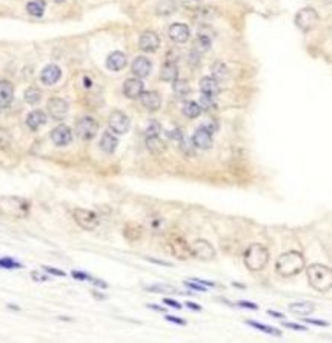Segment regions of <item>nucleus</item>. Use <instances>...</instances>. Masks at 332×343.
I'll return each instance as SVG.
<instances>
[{"label":"nucleus","instance_id":"1","mask_svg":"<svg viewBox=\"0 0 332 343\" xmlns=\"http://www.w3.org/2000/svg\"><path fill=\"white\" fill-rule=\"evenodd\" d=\"M305 269V257L297 253V251H289L284 253L277 259L276 272L281 277H292Z\"/></svg>","mask_w":332,"mask_h":343},{"label":"nucleus","instance_id":"2","mask_svg":"<svg viewBox=\"0 0 332 343\" xmlns=\"http://www.w3.org/2000/svg\"><path fill=\"white\" fill-rule=\"evenodd\" d=\"M309 285L318 292L332 290V269L326 265L314 264L306 269Z\"/></svg>","mask_w":332,"mask_h":343},{"label":"nucleus","instance_id":"3","mask_svg":"<svg viewBox=\"0 0 332 343\" xmlns=\"http://www.w3.org/2000/svg\"><path fill=\"white\" fill-rule=\"evenodd\" d=\"M245 265L249 271H261L268 265L269 260V251L260 245V243H253L251 246H248V249L245 251Z\"/></svg>","mask_w":332,"mask_h":343},{"label":"nucleus","instance_id":"4","mask_svg":"<svg viewBox=\"0 0 332 343\" xmlns=\"http://www.w3.org/2000/svg\"><path fill=\"white\" fill-rule=\"evenodd\" d=\"M168 245L171 249V254L179 260H189L191 257H194L191 245L180 236H171L168 240Z\"/></svg>","mask_w":332,"mask_h":343},{"label":"nucleus","instance_id":"5","mask_svg":"<svg viewBox=\"0 0 332 343\" xmlns=\"http://www.w3.org/2000/svg\"><path fill=\"white\" fill-rule=\"evenodd\" d=\"M318 24V13L314 8H302L299 13L295 14V25L303 32L311 31Z\"/></svg>","mask_w":332,"mask_h":343},{"label":"nucleus","instance_id":"6","mask_svg":"<svg viewBox=\"0 0 332 343\" xmlns=\"http://www.w3.org/2000/svg\"><path fill=\"white\" fill-rule=\"evenodd\" d=\"M73 217H74V222L86 231H94L100 223L99 215L94 211H89V210H82V208L74 210Z\"/></svg>","mask_w":332,"mask_h":343},{"label":"nucleus","instance_id":"7","mask_svg":"<svg viewBox=\"0 0 332 343\" xmlns=\"http://www.w3.org/2000/svg\"><path fill=\"white\" fill-rule=\"evenodd\" d=\"M99 131V123L93 117H82L77 122V134L80 139L83 140H91L94 139L96 134Z\"/></svg>","mask_w":332,"mask_h":343},{"label":"nucleus","instance_id":"8","mask_svg":"<svg viewBox=\"0 0 332 343\" xmlns=\"http://www.w3.org/2000/svg\"><path fill=\"white\" fill-rule=\"evenodd\" d=\"M191 249H192V256L199 260L208 262V260L215 259V248L203 238L196 240V242L191 245Z\"/></svg>","mask_w":332,"mask_h":343},{"label":"nucleus","instance_id":"9","mask_svg":"<svg viewBox=\"0 0 332 343\" xmlns=\"http://www.w3.org/2000/svg\"><path fill=\"white\" fill-rule=\"evenodd\" d=\"M109 128L114 134H125L129 131L131 127V120L127 114H123L120 111H114L109 116Z\"/></svg>","mask_w":332,"mask_h":343},{"label":"nucleus","instance_id":"10","mask_svg":"<svg viewBox=\"0 0 332 343\" xmlns=\"http://www.w3.org/2000/svg\"><path fill=\"white\" fill-rule=\"evenodd\" d=\"M51 140L55 146H66L73 140V132L66 125H59L51 131Z\"/></svg>","mask_w":332,"mask_h":343},{"label":"nucleus","instance_id":"11","mask_svg":"<svg viewBox=\"0 0 332 343\" xmlns=\"http://www.w3.org/2000/svg\"><path fill=\"white\" fill-rule=\"evenodd\" d=\"M48 112H50V116L55 120H62L66 117V114H68V104L60 99V97H52L50 99L48 102Z\"/></svg>","mask_w":332,"mask_h":343},{"label":"nucleus","instance_id":"12","mask_svg":"<svg viewBox=\"0 0 332 343\" xmlns=\"http://www.w3.org/2000/svg\"><path fill=\"white\" fill-rule=\"evenodd\" d=\"M139 47L145 53H154L160 47V37L154 31H145L140 36Z\"/></svg>","mask_w":332,"mask_h":343},{"label":"nucleus","instance_id":"13","mask_svg":"<svg viewBox=\"0 0 332 343\" xmlns=\"http://www.w3.org/2000/svg\"><path fill=\"white\" fill-rule=\"evenodd\" d=\"M143 82L139 77H132L128 79L127 82L123 83V94L127 96L128 99H139L143 93Z\"/></svg>","mask_w":332,"mask_h":343},{"label":"nucleus","instance_id":"14","mask_svg":"<svg viewBox=\"0 0 332 343\" xmlns=\"http://www.w3.org/2000/svg\"><path fill=\"white\" fill-rule=\"evenodd\" d=\"M191 140L194 145H196V148H199V150H209V148L212 146V132L202 127L194 132Z\"/></svg>","mask_w":332,"mask_h":343},{"label":"nucleus","instance_id":"15","mask_svg":"<svg viewBox=\"0 0 332 343\" xmlns=\"http://www.w3.org/2000/svg\"><path fill=\"white\" fill-rule=\"evenodd\" d=\"M169 39L176 42V43H186L189 40V28L185 24H173L169 26Z\"/></svg>","mask_w":332,"mask_h":343},{"label":"nucleus","instance_id":"16","mask_svg":"<svg viewBox=\"0 0 332 343\" xmlns=\"http://www.w3.org/2000/svg\"><path fill=\"white\" fill-rule=\"evenodd\" d=\"M153 70V63L150 59H146V57L140 55V57H135L134 62H132V73L134 76H137L139 79H143L146 76H150Z\"/></svg>","mask_w":332,"mask_h":343},{"label":"nucleus","instance_id":"17","mask_svg":"<svg viewBox=\"0 0 332 343\" xmlns=\"http://www.w3.org/2000/svg\"><path fill=\"white\" fill-rule=\"evenodd\" d=\"M139 99L142 102V105L150 111H157L162 106V97L155 91H143Z\"/></svg>","mask_w":332,"mask_h":343},{"label":"nucleus","instance_id":"18","mask_svg":"<svg viewBox=\"0 0 332 343\" xmlns=\"http://www.w3.org/2000/svg\"><path fill=\"white\" fill-rule=\"evenodd\" d=\"M14 99V86L8 80H0V108H8Z\"/></svg>","mask_w":332,"mask_h":343},{"label":"nucleus","instance_id":"19","mask_svg":"<svg viewBox=\"0 0 332 343\" xmlns=\"http://www.w3.org/2000/svg\"><path fill=\"white\" fill-rule=\"evenodd\" d=\"M128 63V59L127 55H125L123 53L120 51H114L108 55L106 59V66L109 68L111 71H122L125 66H127Z\"/></svg>","mask_w":332,"mask_h":343},{"label":"nucleus","instance_id":"20","mask_svg":"<svg viewBox=\"0 0 332 343\" xmlns=\"http://www.w3.org/2000/svg\"><path fill=\"white\" fill-rule=\"evenodd\" d=\"M62 76V71H60V68L57 66V65H48L47 68H43V71H42V82L45 85H54L59 82V79Z\"/></svg>","mask_w":332,"mask_h":343},{"label":"nucleus","instance_id":"21","mask_svg":"<svg viewBox=\"0 0 332 343\" xmlns=\"http://www.w3.org/2000/svg\"><path fill=\"white\" fill-rule=\"evenodd\" d=\"M200 91L202 94H208V96H217L220 93V85L219 80H215L214 77H203L200 80Z\"/></svg>","mask_w":332,"mask_h":343},{"label":"nucleus","instance_id":"22","mask_svg":"<svg viewBox=\"0 0 332 343\" xmlns=\"http://www.w3.org/2000/svg\"><path fill=\"white\" fill-rule=\"evenodd\" d=\"M48 117H47V114H45L43 111L37 109V111H32L28 114V117H26V125H28V128L31 130H39L40 127H43L45 123H47Z\"/></svg>","mask_w":332,"mask_h":343},{"label":"nucleus","instance_id":"23","mask_svg":"<svg viewBox=\"0 0 332 343\" xmlns=\"http://www.w3.org/2000/svg\"><path fill=\"white\" fill-rule=\"evenodd\" d=\"M117 145H119V139L116 137V134H112L109 131L103 132L102 139H100V148L103 151L108 153V154H112L114 151H116Z\"/></svg>","mask_w":332,"mask_h":343},{"label":"nucleus","instance_id":"24","mask_svg":"<svg viewBox=\"0 0 332 343\" xmlns=\"http://www.w3.org/2000/svg\"><path fill=\"white\" fill-rule=\"evenodd\" d=\"M179 79V68L174 62H166L160 70V80L163 82H174Z\"/></svg>","mask_w":332,"mask_h":343},{"label":"nucleus","instance_id":"25","mask_svg":"<svg viewBox=\"0 0 332 343\" xmlns=\"http://www.w3.org/2000/svg\"><path fill=\"white\" fill-rule=\"evenodd\" d=\"M315 305L312 302H295L289 305V311L297 314V316H309L311 313H314Z\"/></svg>","mask_w":332,"mask_h":343},{"label":"nucleus","instance_id":"26","mask_svg":"<svg viewBox=\"0 0 332 343\" xmlns=\"http://www.w3.org/2000/svg\"><path fill=\"white\" fill-rule=\"evenodd\" d=\"M177 11L176 0H158L155 6V13L158 16H171Z\"/></svg>","mask_w":332,"mask_h":343},{"label":"nucleus","instance_id":"27","mask_svg":"<svg viewBox=\"0 0 332 343\" xmlns=\"http://www.w3.org/2000/svg\"><path fill=\"white\" fill-rule=\"evenodd\" d=\"M146 148L150 150V153L153 154H162L166 150V143L160 139L158 135L154 137H146Z\"/></svg>","mask_w":332,"mask_h":343},{"label":"nucleus","instance_id":"28","mask_svg":"<svg viewBox=\"0 0 332 343\" xmlns=\"http://www.w3.org/2000/svg\"><path fill=\"white\" fill-rule=\"evenodd\" d=\"M211 36H208L206 32H199V36H197V40H196V47H194L192 51H196V53H204V51H208L211 48Z\"/></svg>","mask_w":332,"mask_h":343},{"label":"nucleus","instance_id":"29","mask_svg":"<svg viewBox=\"0 0 332 343\" xmlns=\"http://www.w3.org/2000/svg\"><path fill=\"white\" fill-rule=\"evenodd\" d=\"M26 11L34 17H42L45 13V2L43 0H31L26 5Z\"/></svg>","mask_w":332,"mask_h":343},{"label":"nucleus","instance_id":"30","mask_svg":"<svg viewBox=\"0 0 332 343\" xmlns=\"http://www.w3.org/2000/svg\"><path fill=\"white\" fill-rule=\"evenodd\" d=\"M183 114L188 117V119H197L200 114H202V106L196 102H186L183 105Z\"/></svg>","mask_w":332,"mask_h":343},{"label":"nucleus","instance_id":"31","mask_svg":"<svg viewBox=\"0 0 332 343\" xmlns=\"http://www.w3.org/2000/svg\"><path fill=\"white\" fill-rule=\"evenodd\" d=\"M123 234L128 240H131V242H134V240H139L142 237V226L135 225V223H128L127 226H125Z\"/></svg>","mask_w":332,"mask_h":343},{"label":"nucleus","instance_id":"32","mask_svg":"<svg viewBox=\"0 0 332 343\" xmlns=\"http://www.w3.org/2000/svg\"><path fill=\"white\" fill-rule=\"evenodd\" d=\"M173 91L179 97H185L191 93V88H189V83L186 82V80L176 79L173 82Z\"/></svg>","mask_w":332,"mask_h":343},{"label":"nucleus","instance_id":"33","mask_svg":"<svg viewBox=\"0 0 332 343\" xmlns=\"http://www.w3.org/2000/svg\"><path fill=\"white\" fill-rule=\"evenodd\" d=\"M230 76V70L223 62H215L212 65V77L215 80H226Z\"/></svg>","mask_w":332,"mask_h":343},{"label":"nucleus","instance_id":"34","mask_svg":"<svg viewBox=\"0 0 332 343\" xmlns=\"http://www.w3.org/2000/svg\"><path fill=\"white\" fill-rule=\"evenodd\" d=\"M25 100H26V104H29V105H37L39 102L42 100L40 89L36 88V86H29L25 91Z\"/></svg>","mask_w":332,"mask_h":343},{"label":"nucleus","instance_id":"35","mask_svg":"<svg viewBox=\"0 0 332 343\" xmlns=\"http://www.w3.org/2000/svg\"><path fill=\"white\" fill-rule=\"evenodd\" d=\"M248 325H251L253 328H255V329H260V331H263V333H266V334H271V336H281V333H280V329H277V328H272V326H266V325H261V323H257V322H254V320H248L246 322Z\"/></svg>","mask_w":332,"mask_h":343},{"label":"nucleus","instance_id":"36","mask_svg":"<svg viewBox=\"0 0 332 343\" xmlns=\"http://www.w3.org/2000/svg\"><path fill=\"white\" fill-rule=\"evenodd\" d=\"M199 105L202 106V109H212V108H215V99H214V96L202 94L199 99Z\"/></svg>","mask_w":332,"mask_h":343},{"label":"nucleus","instance_id":"37","mask_svg":"<svg viewBox=\"0 0 332 343\" xmlns=\"http://www.w3.org/2000/svg\"><path fill=\"white\" fill-rule=\"evenodd\" d=\"M145 290L150 291V292H162V294L176 292V288L169 287V285H153V287H146Z\"/></svg>","mask_w":332,"mask_h":343},{"label":"nucleus","instance_id":"38","mask_svg":"<svg viewBox=\"0 0 332 343\" xmlns=\"http://www.w3.org/2000/svg\"><path fill=\"white\" fill-rule=\"evenodd\" d=\"M0 268H3V269H19V268H22V264H19V262H16L14 259H11V257H2V259H0Z\"/></svg>","mask_w":332,"mask_h":343},{"label":"nucleus","instance_id":"39","mask_svg":"<svg viewBox=\"0 0 332 343\" xmlns=\"http://www.w3.org/2000/svg\"><path fill=\"white\" fill-rule=\"evenodd\" d=\"M160 130H162V127H160V123L153 120L148 123V127L145 130V135L146 137H154V135H158L160 134Z\"/></svg>","mask_w":332,"mask_h":343},{"label":"nucleus","instance_id":"40","mask_svg":"<svg viewBox=\"0 0 332 343\" xmlns=\"http://www.w3.org/2000/svg\"><path fill=\"white\" fill-rule=\"evenodd\" d=\"M194 148H196V145L192 143V140H186L185 137H183V139L180 140V150L185 153V154L192 156L194 154Z\"/></svg>","mask_w":332,"mask_h":343},{"label":"nucleus","instance_id":"41","mask_svg":"<svg viewBox=\"0 0 332 343\" xmlns=\"http://www.w3.org/2000/svg\"><path fill=\"white\" fill-rule=\"evenodd\" d=\"M11 142V134L6 130L0 128V150H5Z\"/></svg>","mask_w":332,"mask_h":343},{"label":"nucleus","instance_id":"42","mask_svg":"<svg viewBox=\"0 0 332 343\" xmlns=\"http://www.w3.org/2000/svg\"><path fill=\"white\" fill-rule=\"evenodd\" d=\"M181 5L188 9H199L200 8V0H181Z\"/></svg>","mask_w":332,"mask_h":343},{"label":"nucleus","instance_id":"43","mask_svg":"<svg viewBox=\"0 0 332 343\" xmlns=\"http://www.w3.org/2000/svg\"><path fill=\"white\" fill-rule=\"evenodd\" d=\"M168 137H169L171 140H181V139H183V132H181V130L174 128L173 131L168 132Z\"/></svg>","mask_w":332,"mask_h":343},{"label":"nucleus","instance_id":"44","mask_svg":"<svg viewBox=\"0 0 332 343\" xmlns=\"http://www.w3.org/2000/svg\"><path fill=\"white\" fill-rule=\"evenodd\" d=\"M43 269L47 272H51L52 276H60V277H65L66 272H63L62 269H57V268H52V266H43Z\"/></svg>","mask_w":332,"mask_h":343},{"label":"nucleus","instance_id":"45","mask_svg":"<svg viewBox=\"0 0 332 343\" xmlns=\"http://www.w3.org/2000/svg\"><path fill=\"white\" fill-rule=\"evenodd\" d=\"M303 322L311 323V325H317V326H329V322H323V320H315V318H305Z\"/></svg>","mask_w":332,"mask_h":343},{"label":"nucleus","instance_id":"46","mask_svg":"<svg viewBox=\"0 0 332 343\" xmlns=\"http://www.w3.org/2000/svg\"><path fill=\"white\" fill-rule=\"evenodd\" d=\"M166 320H168V322L176 323V325H180V326H185V325H186L185 320H183V318H179V317H174V316H166Z\"/></svg>","mask_w":332,"mask_h":343},{"label":"nucleus","instance_id":"47","mask_svg":"<svg viewBox=\"0 0 332 343\" xmlns=\"http://www.w3.org/2000/svg\"><path fill=\"white\" fill-rule=\"evenodd\" d=\"M31 277L36 280V282H47L48 280V277L47 276H43L42 272H39V271H34L32 274H31Z\"/></svg>","mask_w":332,"mask_h":343},{"label":"nucleus","instance_id":"48","mask_svg":"<svg viewBox=\"0 0 332 343\" xmlns=\"http://www.w3.org/2000/svg\"><path fill=\"white\" fill-rule=\"evenodd\" d=\"M73 277L77 279V280H89V279H91V277L88 276V274H85V272H82V271H74V272H73Z\"/></svg>","mask_w":332,"mask_h":343},{"label":"nucleus","instance_id":"49","mask_svg":"<svg viewBox=\"0 0 332 343\" xmlns=\"http://www.w3.org/2000/svg\"><path fill=\"white\" fill-rule=\"evenodd\" d=\"M283 325H284L286 328H291V329H297V331H306V326H303V325L289 323V322H283Z\"/></svg>","mask_w":332,"mask_h":343},{"label":"nucleus","instance_id":"50","mask_svg":"<svg viewBox=\"0 0 332 343\" xmlns=\"http://www.w3.org/2000/svg\"><path fill=\"white\" fill-rule=\"evenodd\" d=\"M163 302H165L168 306H173V308H176V310H181V305H180L179 302L173 300V299H165Z\"/></svg>","mask_w":332,"mask_h":343},{"label":"nucleus","instance_id":"51","mask_svg":"<svg viewBox=\"0 0 332 343\" xmlns=\"http://www.w3.org/2000/svg\"><path fill=\"white\" fill-rule=\"evenodd\" d=\"M238 306L249 308V310H257V305L255 303H251V302H238Z\"/></svg>","mask_w":332,"mask_h":343},{"label":"nucleus","instance_id":"52","mask_svg":"<svg viewBox=\"0 0 332 343\" xmlns=\"http://www.w3.org/2000/svg\"><path fill=\"white\" fill-rule=\"evenodd\" d=\"M186 306H188V308H191V310H194V311H202V306H200V305H197V303L186 302Z\"/></svg>","mask_w":332,"mask_h":343},{"label":"nucleus","instance_id":"53","mask_svg":"<svg viewBox=\"0 0 332 343\" xmlns=\"http://www.w3.org/2000/svg\"><path fill=\"white\" fill-rule=\"evenodd\" d=\"M150 308H153V310H155V311H165L163 308H160V306H157V305H148Z\"/></svg>","mask_w":332,"mask_h":343},{"label":"nucleus","instance_id":"54","mask_svg":"<svg viewBox=\"0 0 332 343\" xmlns=\"http://www.w3.org/2000/svg\"><path fill=\"white\" fill-rule=\"evenodd\" d=\"M268 314H269V316H274V317H280V318H283V314H279V313H274V311H268Z\"/></svg>","mask_w":332,"mask_h":343},{"label":"nucleus","instance_id":"55","mask_svg":"<svg viewBox=\"0 0 332 343\" xmlns=\"http://www.w3.org/2000/svg\"><path fill=\"white\" fill-rule=\"evenodd\" d=\"M55 2H57V3H63V2H65V0H55Z\"/></svg>","mask_w":332,"mask_h":343}]
</instances>
